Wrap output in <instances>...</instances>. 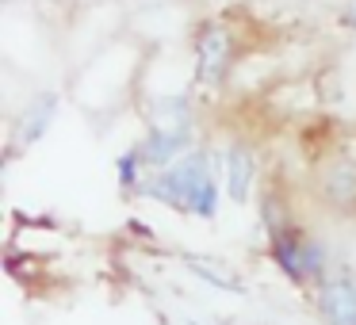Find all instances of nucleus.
Instances as JSON below:
<instances>
[{
  "label": "nucleus",
  "mask_w": 356,
  "mask_h": 325,
  "mask_svg": "<svg viewBox=\"0 0 356 325\" xmlns=\"http://www.w3.org/2000/svg\"><path fill=\"white\" fill-rule=\"evenodd\" d=\"M149 195L169 207H180V210H192L200 218H215L218 210V195H215V180L207 172V161L200 153L195 157H184L180 165H172L169 172L149 184Z\"/></svg>",
  "instance_id": "obj_1"
},
{
  "label": "nucleus",
  "mask_w": 356,
  "mask_h": 325,
  "mask_svg": "<svg viewBox=\"0 0 356 325\" xmlns=\"http://www.w3.org/2000/svg\"><path fill=\"white\" fill-rule=\"evenodd\" d=\"M272 253H276V264L291 279H307V276H314V272L322 268L318 245L307 241L302 233H291V230H272Z\"/></svg>",
  "instance_id": "obj_2"
},
{
  "label": "nucleus",
  "mask_w": 356,
  "mask_h": 325,
  "mask_svg": "<svg viewBox=\"0 0 356 325\" xmlns=\"http://www.w3.org/2000/svg\"><path fill=\"white\" fill-rule=\"evenodd\" d=\"M318 310H322L325 325H356V287L348 279L325 283L318 294Z\"/></svg>",
  "instance_id": "obj_3"
},
{
  "label": "nucleus",
  "mask_w": 356,
  "mask_h": 325,
  "mask_svg": "<svg viewBox=\"0 0 356 325\" xmlns=\"http://www.w3.org/2000/svg\"><path fill=\"white\" fill-rule=\"evenodd\" d=\"M226 58H230V39H226V31H218V27H207L200 39V77L203 81H218L226 69Z\"/></svg>",
  "instance_id": "obj_4"
},
{
  "label": "nucleus",
  "mask_w": 356,
  "mask_h": 325,
  "mask_svg": "<svg viewBox=\"0 0 356 325\" xmlns=\"http://www.w3.org/2000/svg\"><path fill=\"white\" fill-rule=\"evenodd\" d=\"M184 142H188V131H157L154 126V134L146 138V146H142L138 153L146 165H165L184 149Z\"/></svg>",
  "instance_id": "obj_5"
},
{
  "label": "nucleus",
  "mask_w": 356,
  "mask_h": 325,
  "mask_svg": "<svg viewBox=\"0 0 356 325\" xmlns=\"http://www.w3.org/2000/svg\"><path fill=\"white\" fill-rule=\"evenodd\" d=\"M226 176H230V195L238 203H245L249 184H253V153L245 146H230V153H226Z\"/></svg>",
  "instance_id": "obj_6"
},
{
  "label": "nucleus",
  "mask_w": 356,
  "mask_h": 325,
  "mask_svg": "<svg viewBox=\"0 0 356 325\" xmlns=\"http://www.w3.org/2000/svg\"><path fill=\"white\" fill-rule=\"evenodd\" d=\"M54 103H58V96H39V100H35V108L27 111V119H24V142H39L42 138V131H47V123L50 119H54Z\"/></svg>",
  "instance_id": "obj_7"
},
{
  "label": "nucleus",
  "mask_w": 356,
  "mask_h": 325,
  "mask_svg": "<svg viewBox=\"0 0 356 325\" xmlns=\"http://www.w3.org/2000/svg\"><path fill=\"white\" fill-rule=\"evenodd\" d=\"M188 268H192L195 276H203L207 283H215V287H222V291H230V294H238V291H241V283H238V279H234V276H222L218 268H203V264H200V256H188Z\"/></svg>",
  "instance_id": "obj_8"
},
{
  "label": "nucleus",
  "mask_w": 356,
  "mask_h": 325,
  "mask_svg": "<svg viewBox=\"0 0 356 325\" xmlns=\"http://www.w3.org/2000/svg\"><path fill=\"white\" fill-rule=\"evenodd\" d=\"M330 195H348V199L356 195V172L348 169V165H341V169L330 172Z\"/></svg>",
  "instance_id": "obj_9"
},
{
  "label": "nucleus",
  "mask_w": 356,
  "mask_h": 325,
  "mask_svg": "<svg viewBox=\"0 0 356 325\" xmlns=\"http://www.w3.org/2000/svg\"><path fill=\"white\" fill-rule=\"evenodd\" d=\"M138 165H142V153H138V149H131V153L119 161V180H123V188L134 184V176H138Z\"/></svg>",
  "instance_id": "obj_10"
},
{
  "label": "nucleus",
  "mask_w": 356,
  "mask_h": 325,
  "mask_svg": "<svg viewBox=\"0 0 356 325\" xmlns=\"http://www.w3.org/2000/svg\"><path fill=\"white\" fill-rule=\"evenodd\" d=\"M345 24H348V27H356V0L345 8Z\"/></svg>",
  "instance_id": "obj_11"
}]
</instances>
